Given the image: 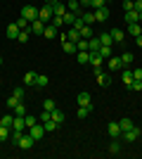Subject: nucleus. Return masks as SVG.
<instances>
[{"instance_id":"nucleus-1","label":"nucleus","mask_w":142,"mask_h":159,"mask_svg":"<svg viewBox=\"0 0 142 159\" xmlns=\"http://www.w3.org/2000/svg\"><path fill=\"white\" fill-rule=\"evenodd\" d=\"M38 10H41V7H36V5H24V7H21V17L31 24V21L38 19Z\"/></svg>"},{"instance_id":"nucleus-2","label":"nucleus","mask_w":142,"mask_h":159,"mask_svg":"<svg viewBox=\"0 0 142 159\" xmlns=\"http://www.w3.org/2000/svg\"><path fill=\"white\" fill-rule=\"evenodd\" d=\"M95 69V76H97V83H100L102 88H107V86H111V76H109V74H104L100 69V66H93Z\"/></svg>"},{"instance_id":"nucleus-3","label":"nucleus","mask_w":142,"mask_h":159,"mask_svg":"<svg viewBox=\"0 0 142 159\" xmlns=\"http://www.w3.org/2000/svg\"><path fill=\"white\" fill-rule=\"evenodd\" d=\"M45 21H41V19H36V21H31V24H28V33H31V36H43V31H45Z\"/></svg>"},{"instance_id":"nucleus-4","label":"nucleus","mask_w":142,"mask_h":159,"mask_svg":"<svg viewBox=\"0 0 142 159\" xmlns=\"http://www.w3.org/2000/svg\"><path fill=\"white\" fill-rule=\"evenodd\" d=\"M28 133H31V138H33V140H41L43 135H45V126L38 121V124H33V126L28 128Z\"/></svg>"},{"instance_id":"nucleus-5","label":"nucleus","mask_w":142,"mask_h":159,"mask_svg":"<svg viewBox=\"0 0 142 159\" xmlns=\"http://www.w3.org/2000/svg\"><path fill=\"white\" fill-rule=\"evenodd\" d=\"M93 12H95V21H107L109 19V7L107 5L97 7V10H93Z\"/></svg>"},{"instance_id":"nucleus-6","label":"nucleus","mask_w":142,"mask_h":159,"mask_svg":"<svg viewBox=\"0 0 142 159\" xmlns=\"http://www.w3.org/2000/svg\"><path fill=\"white\" fill-rule=\"evenodd\" d=\"M38 19H41V21H45V24H47V21L52 19V7H50V5H43L41 10H38Z\"/></svg>"},{"instance_id":"nucleus-7","label":"nucleus","mask_w":142,"mask_h":159,"mask_svg":"<svg viewBox=\"0 0 142 159\" xmlns=\"http://www.w3.org/2000/svg\"><path fill=\"white\" fill-rule=\"evenodd\" d=\"M33 143H36V140L31 138V133H24V135H21V140L17 143V145H19L21 150H31V147H33Z\"/></svg>"},{"instance_id":"nucleus-8","label":"nucleus","mask_w":142,"mask_h":159,"mask_svg":"<svg viewBox=\"0 0 142 159\" xmlns=\"http://www.w3.org/2000/svg\"><path fill=\"white\" fill-rule=\"evenodd\" d=\"M121 135H123V140H126V143H135V140L140 138V128H135V126H133L130 131L121 133Z\"/></svg>"},{"instance_id":"nucleus-9","label":"nucleus","mask_w":142,"mask_h":159,"mask_svg":"<svg viewBox=\"0 0 142 159\" xmlns=\"http://www.w3.org/2000/svg\"><path fill=\"white\" fill-rule=\"evenodd\" d=\"M67 10H69L67 2H54V5H52V14H54V17H64Z\"/></svg>"},{"instance_id":"nucleus-10","label":"nucleus","mask_w":142,"mask_h":159,"mask_svg":"<svg viewBox=\"0 0 142 159\" xmlns=\"http://www.w3.org/2000/svg\"><path fill=\"white\" fill-rule=\"evenodd\" d=\"M76 60H78V64H90V50H78Z\"/></svg>"},{"instance_id":"nucleus-11","label":"nucleus","mask_w":142,"mask_h":159,"mask_svg":"<svg viewBox=\"0 0 142 159\" xmlns=\"http://www.w3.org/2000/svg\"><path fill=\"white\" fill-rule=\"evenodd\" d=\"M121 81H123V86H128L130 88V83H133V71H130V69H121Z\"/></svg>"},{"instance_id":"nucleus-12","label":"nucleus","mask_w":142,"mask_h":159,"mask_svg":"<svg viewBox=\"0 0 142 159\" xmlns=\"http://www.w3.org/2000/svg\"><path fill=\"white\" fill-rule=\"evenodd\" d=\"M109 69H111V71H121L123 69L121 57H109Z\"/></svg>"},{"instance_id":"nucleus-13","label":"nucleus","mask_w":142,"mask_h":159,"mask_svg":"<svg viewBox=\"0 0 142 159\" xmlns=\"http://www.w3.org/2000/svg\"><path fill=\"white\" fill-rule=\"evenodd\" d=\"M12 131H26V121H24V116H14Z\"/></svg>"},{"instance_id":"nucleus-14","label":"nucleus","mask_w":142,"mask_h":159,"mask_svg":"<svg viewBox=\"0 0 142 159\" xmlns=\"http://www.w3.org/2000/svg\"><path fill=\"white\" fill-rule=\"evenodd\" d=\"M19 33H21V29L17 26V24H10V26H7V38L17 40V38H19Z\"/></svg>"},{"instance_id":"nucleus-15","label":"nucleus","mask_w":142,"mask_h":159,"mask_svg":"<svg viewBox=\"0 0 142 159\" xmlns=\"http://www.w3.org/2000/svg\"><path fill=\"white\" fill-rule=\"evenodd\" d=\"M109 36H111V40H114V43H123V40H126V33H123L121 29H111V33H109Z\"/></svg>"},{"instance_id":"nucleus-16","label":"nucleus","mask_w":142,"mask_h":159,"mask_svg":"<svg viewBox=\"0 0 142 159\" xmlns=\"http://www.w3.org/2000/svg\"><path fill=\"white\" fill-rule=\"evenodd\" d=\"M36 76H38L36 71H26L24 79H21V83H24V86H36Z\"/></svg>"},{"instance_id":"nucleus-17","label":"nucleus","mask_w":142,"mask_h":159,"mask_svg":"<svg viewBox=\"0 0 142 159\" xmlns=\"http://www.w3.org/2000/svg\"><path fill=\"white\" fill-rule=\"evenodd\" d=\"M81 19H83V24L93 26V21H95V12H93V10H85V12H81Z\"/></svg>"},{"instance_id":"nucleus-18","label":"nucleus","mask_w":142,"mask_h":159,"mask_svg":"<svg viewBox=\"0 0 142 159\" xmlns=\"http://www.w3.org/2000/svg\"><path fill=\"white\" fill-rule=\"evenodd\" d=\"M121 135V126H118V121H111L109 124V138H118Z\"/></svg>"},{"instance_id":"nucleus-19","label":"nucleus","mask_w":142,"mask_h":159,"mask_svg":"<svg viewBox=\"0 0 142 159\" xmlns=\"http://www.w3.org/2000/svg\"><path fill=\"white\" fill-rule=\"evenodd\" d=\"M78 107H93V102H90V93H78Z\"/></svg>"},{"instance_id":"nucleus-20","label":"nucleus","mask_w":142,"mask_h":159,"mask_svg":"<svg viewBox=\"0 0 142 159\" xmlns=\"http://www.w3.org/2000/svg\"><path fill=\"white\" fill-rule=\"evenodd\" d=\"M43 36H45V38H57V36H59V29L50 24V26H45V31H43Z\"/></svg>"},{"instance_id":"nucleus-21","label":"nucleus","mask_w":142,"mask_h":159,"mask_svg":"<svg viewBox=\"0 0 142 159\" xmlns=\"http://www.w3.org/2000/svg\"><path fill=\"white\" fill-rule=\"evenodd\" d=\"M140 33H142L140 21H133V24H128V36H140Z\"/></svg>"},{"instance_id":"nucleus-22","label":"nucleus","mask_w":142,"mask_h":159,"mask_svg":"<svg viewBox=\"0 0 142 159\" xmlns=\"http://www.w3.org/2000/svg\"><path fill=\"white\" fill-rule=\"evenodd\" d=\"M67 7H69V12H74V14H81V2H78V0H69L67 2Z\"/></svg>"},{"instance_id":"nucleus-23","label":"nucleus","mask_w":142,"mask_h":159,"mask_svg":"<svg viewBox=\"0 0 142 159\" xmlns=\"http://www.w3.org/2000/svg\"><path fill=\"white\" fill-rule=\"evenodd\" d=\"M62 48H64V52H69V55L78 52V50H76V43H71V40H62Z\"/></svg>"},{"instance_id":"nucleus-24","label":"nucleus","mask_w":142,"mask_h":159,"mask_svg":"<svg viewBox=\"0 0 142 159\" xmlns=\"http://www.w3.org/2000/svg\"><path fill=\"white\" fill-rule=\"evenodd\" d=\"M118 126H121V133H126V131H130V128L135 126V124H133V121H130L128 116H123V119L118 121Z\"/></svg>"},{"instance_id":"nucleus-25","label":"nucleus","mask_w":142,"mask_h":159,"mask_svg":"<svg viewBox=\"0 0 142 159\" xmlns=\"http://www.w3.org/2000/svg\"><path fill=\"white\" fill-rule=\"evenodd\" d=\"M100 45H102L100 38H95V36H93V38H88V50H90V52H97V50H100Z\"/></svg>"},{"instance_id":"nucleus-26","label":"nucleus","mask_w":142,"mask_h":159,"mask_svg":"<svg viewBox=\"0 0 142 159\" xmlns=\"http://www.w3.org/2000/svg\"><path fill=\"white\" fill-rule=\"evenodd\" d=\"M10 133H12V128H10V126H2V124H0V143L10 140Z\"/></svg>"},{"instance_id":"nucleus-27","label":"nucleus","mask_w":142,"mask_h":159,"mask_svg":"<svg viewBox=\"0 0 142 159\" xmlns=\"http://www.w3.org/2000/svg\"><path fill=\"white\" fill-rule=\"evenodd\" d=\"M126 21H128V24H133V21H140V12H137V10H130V12H126Z\"/></svg>"},{"instance_id":"nucleus-28","label":"nucleus","mask_w":142,"mask_h":159,"mask_svg":"<svg viewBox=\"0 0 142 159\" xmlns=\"http://www.w3.org/2000/svg\"><path fill=\"white\" fill-rule=\"evenodd\" d=\"M121 62H123V66H130L133 62H135V55H133V52H123L121 55Z\"/></svg>"},{"instance_id":"nucleus-29","label":"nucleus","mask_w":142,"mask_h":159,"mask_svg":"<svg viewBox=\"0 0 142 159\" xmlns=\"http://www.w3.org/2000/svg\"><path fill=\"white\" fill-rule=\"evenodd\" d=\"M43 126H45V133H54L57 128H59V124H57V121H52V119H47Z\"/></svg>"},{"instance_id":"nucleus-30","label":"nucleus","mask_w":142,"mask_h":159,"mask_svg":"<svg viewBox=\"0 0 142 159\" xmlns=\"http://www.w3.org/2000/svg\"><path fill=\"white\" fill-rule=\"evenodd\" d=\"M102 60H104V57H102L100 52H90V64L93 66H102Z\"/></svg>"},{"instance_id":"nucleus-31","label":"nucleus","mask_w":142,"mask_h":159,"mask_svg":"<svg viewBox=\"0 0 142 159\" xmlns=\"http://www.w3.org/2000/svg\"><path fill=\"white\" fill-rule=\"evenodd\" d=\"M76 17H78V14H74V12H69V10H67V14H64V17H62V19H64V24H69V26H74V21H76Z\"/></svg>"},{"instance_id":"nucleus-32","label":"nucleus","mask_w":142,"mask_h":159,"mask_svg":"<svg viewBox=\"0 0 142 159\" xmlns=\"http://www.w3.org/2000/svg\"><path fill=\"white\" fill-rule=\"evenodd\" d=\"M67 38L71 40V43H76V40L81 38V33H78V29H74V26H71V29H69V33H67Z\"/></svg>"},{"instance_id":"nucleus-33","label":"nucleus","mask_w":142,"mask_h":159,"mask_svg":"<svg viewBox=\"0 0 142 159\" xmlns=\"http://www.w3.org/2000/svg\"><path fill=\"white\" fill-rule=\"evenodd\" d=\"M52 121H57V124H64V112H59V109H52Z\"/></svg>"},{"instance_id":"nucleus-34","label":"nucleus","mask_w":142,"mask_h":159,"mask_svg":"<svg viewBox=\"0 0 142 159\" xmlns=\"http://www.w3.org/2000/svg\"><path fill=\"white\" fill-rule=\"evenodd\" d=\"M14 116H26V105L24 102H19V105L14 107Z\"/></svg>"},{"instance_id":"nucleus-35","label":"nucleus","mask_w":142,"mask_h":159,"mask_svg":"<svg viewBox=\"0 0 142 159\" xmlns=\"http://www.w3.org/2000/svg\"><path fill=\"white\" fill-rule=\"evenodd\" d=\"M47 83H50V79H47V76H41V74L36 76V86H38V88H45Z\"/></svg>"},{"instance_id":"nucleus-36","label":"nucleus","mask_w":142,"mask_h":159,"mask_svg":"<svg viewBox=\"0 0 142 159\" xmlns=\"http://www.w3.org/2000/svg\"><path fill=\"white\" fill-rule=\"evenodd\" d=\"M78 33H81V38H93V29H90L88 24H85V26H81V31H78Z\"/></svg>"},{"instance_id":"nucleus-37","label":"nucleus","mask_w":142,"mask_h":159,"mask_svg":"<svg viewBox=\"0 0 142 159\" xmlns=\"http://www.w3.org/2000/svg\"><path fill=\"white\" fill-rule=\"evenodd\" d=\"M90 109H93V107H78V112H76V116H78V119H85V116L90 114Z\"/></svg>"},{"instance_id":"nucleus-38","label":"nucleus","mask_w":142,"mask_h":159,"mask_svg":"<svg viewBox=\"0 0 142 159\" xmlns=\"http://www.w3.org/2000/svg\"><path fill=\"white\" fill-rule=\"evenodd\" d=\"M19 102H21V100L17 98V95H10V98H7V107H10V109H14V107L19 105Z\"/></svg>"},{"instance_id":"nucleus-39","label":"nucleus","mask_w":142,"mask_h":159,"mask_svg":"<svg viewBox=\"0 0 142 159\" xmlns=\"http://www.w3.org/2000/svg\"><path fill=\"white\" fill-rule=\"evenodd\" d=\"M43 109H47V112H52V109H57V105H54L52 98H47L45 102H43Z\"/></svg>"},{"instance_id":"nucleus-40","label":"nucleus","mask_w":142,"mask_h":159,"mask_svg":"<svg viewBox=\"0 0 142 159\" xmlns=\"http://www.w3.org/2000/svg\"><path fill=\"white\" fill-rule=\"evenodd\" d=\"M24 121H26V128H31L33 124H38V116H33V114H26V116H24Z\"/></svg>"},{"instance_id":"nucleus-41","label":"nucleus","mask_w":142,"mask_h":159,"mask_svg":"<svg viewBox=\"0 0 142 159\" xmlns=\"http://www.w3.org/2000/svg\"><path fill=\"white\" fill-rule=\"evenodd\" d=\"M97 52L102 55V57H111V45H100V50Z\"/></svg>"},{"instance_id":"nucleus-42","label":"nucleus","mask_w":142,"mask_h":159,"mask_svg":"<svg viewBox=\"0 0 142 159\" xmlns=\"http://www.w3.org/2000/svg\"><path fill=\"white\" fill-rule=\"evenodd\" d=\"M97 38H100V43H102V45H111V43H114L109 33H102V36H97Z\"/></svg>"},{"instance_id":"nucleus-43","label":"nucleus","mask_w":142,"mask_h":159,"mask_svg":"<svg viewBox=\"0 0 142 159\" xmlns=\"http://www.w3.org/2000/svg\"><path fill=\"white\" fill-rule=\"evenodd\" d=\"M76 50H88V38H78L76 40Z\"/></svg>"},{"instance_id":"nucleus-44","label":"nucleus","mask_w":142,"mask_h":159,"mask_svg":"<svg viewBox=\"0 0 142 159\" xmlns=\"http://www.w3.org/2000/svg\"><path fill=\"white\" fill-rule=\"evenodd\" d=\"M118 152H121V143H116V140H114V143L109 145V154H118Z\"/></svg>"},{"instance_id":"nucleus-45","label":"nucleus","mask_w":142,"mask_h":159,"mask_svg":"<svg viewBox=\"0 0 142 159\" xmlns=\"http://www.w3.org/2000/svg\"><path fill=\"white\" fill-rule=\"evenodd\" d=\"M21 135H24V131H12V135H10V140H12L14 145H17V143H19V140H21Z\"/></svg>"},{"instance_id":"nucleus-46","label":"nucleus","mask_w":142,"mask_h":159,"mask_svg":"<svg viewBox=\"0 0 142 159\" xmlns=\"http://www.w3.org/2000/svg\"><path fill=\"white\" fill-rule=\"evenodd\" d=\"M14 24H17V26H19V29H21V31H26V29H28V21H26V19H24V17H19V19L14 21Z\"/></svg>"},{"instance_id":"nucleus-47","label":"nucleus","mask_w":142,"mask_h":159,"mask_svg":"<svg viewBox=\"0 0 142 159\" xmlns=\"http://www.w3.org/2000/svg\"><path fill=\"white\" fill-rule=\"evenodd\" d=\"M12 121H14V116H0V124H2V126L12 128Z\"/></svg>"},{"instance_id":"nucleus-48","label":"nucleus","mask_w":142,"mask_h":159,"mask_svg":"<svg viewBox=\"0 0 142 159\" xmlns=\"http://www.w3.org/2000/svg\"><path fill=\"white\" fill-rule=\"evenodd\" d=\"M28 38H31V33H28V29H26V31H21V33H19V38H17V40H19V43H26Z\"/></svg>"},{"instance_id":"nucleus-49","label":"nucleus","mask_w":142,"mask_h":159,"mask_svg":"<svg viewBox=\"0 0 142 159\" xmlns=\"http://www.w3.org/2000/svg\"><path fill=\"white\" fill-rule=\"evenodd\" d=\"M102 5H107L104 0H90V10H97V7H102Z\"/></svg>"},{"instance_id":"nucleus-50","label":"nucleus","mask_w":142,"mask_h":159,"mask_svg":"<svg viewBox=\"0 0 142 159\" xmlns=\"http://www.w3.org/2000/svg\"><path fill=\"white\" fill-rule=\"evenodd\" d=\"M50 21H52V26H57V29L64 24V19H62V17H54V14H52V19H50Z\"/></svg>"},{"instance_id":"nucleus-51","label":"nucleus","mask_w":142,"mask_h":159,"mask_svg":"<svg viewBox=\"0 0 142 159\" xmlns=\"http://www.w3.org/2000/svg\"><path fill=\"white\" fill-rule=\"evenodd\" d=\"M12 95H17L19 100H24V86H19V88H14V93Z\"/></svg>"},{"instance_id":"nucleus-52","label":"nucleus","mask_w":142,"mask_h":159,"mask_svg":"<svg viewBox=\"0 0 142 159\" xmlns=\"http://www.w3.org/2000/svg\"><path fill=\"white\" fill-rule=\"evenodd\" d=\"M133 79L142 81V66H137V69H133Z\"/></svg>"},{"instance_id":"nucleus-53","label":"nucleus","mask_w":142,"mask_h":159,"mask_svg":"<svg viewBox=\"0 0 142 159\" xmlns=\"http://www.w3.org/2000/svg\"><path fill=\"white\" fill-rule=\"evenodd\" d=\"M130 88H133V90H142V81H133V83H130Z\"/></svg>"},{"instance_id":"nucleus-54","label":"nucleus","mask_w":142,"mask_h":159,"mask_svg":"<svg viewBox=\"0 0 142 159\" xmlns=\"http://www.w3.org/2000/svg\"><path fill=\"white\" fill-rule=\"evenodd\" d=\"M123 10L130 12V10H133V0H123Z\"/></svg>"},{"instance_id":"nucleus-55","label":"nucleus","mask_w":142,"mask_h":159,"mask_svg":"<svg viewBox=\"0 0 142 159\" xmlns=\"http://www.w3.org/2000/svg\"><path fill=\"white\" fill-rule=\"evenodd\" d=\"M133 10H137V12H142V0H133Z\"/></svg>"},{"instance_id":"nucleus-56","label":"nucleus","mask_w":142,"mask_h":159,"mask_svg":"<svg viewBox=\"0 0 142 159\" xmlns=\"http://www.w3.org/2000/svg\"><path fill=\"white\" fill-rule=\"evenodd\" d=\"M81 2V7H85V10H90V0H78Z\"/></svg>"},{"instance_id":"nucleus-57","label":"nucleus","mask_w":142,"mask_h":159,"mask_svg":"<svg viewBox=\"0 0 142 159\" xmlns=\"http://www.w3.org/2000/svg\"><path fill=\"white\" fill-rule=\"evenodd\" d=\"M135 43H137V45L142 48V33H140V36H135Z\"/></svg>"},{"instance_id":"nucleus-58","label":"nucleus","mask_w":142,"mask_h":159,"mask_svg":"<svg viewBox=\"0 0 142 159\" xmlns=\"http://www.w3.org/2000/svg\"><path fill=\"white\" fill-rule=\"evenodd\" d=\"M54 2H59V0H45V5H50V7H52Z\"/></svg>"},{"instance_id":"nucleus-59","label":"nucleus","mask_w":142,"mask_h":159,"mask_svg":"<svg viewBox=\"0 0 142 159\" xmlns=\"http://www.w3.org/2000/svg\"><path fill=\"white\" fill-rule=\"evenodd\" d=\"M140 24H142V12H140Z\"/></svg>"},{"instance_id":"nucleus-60","label":"nucleus","mask_w":142,"mask_h":159,"mask_svg":"<svg viewBox=\"0 0 142 159\" xmlns=\"http://www.w3.org/2000/svg\"><path fill=\"white\" fill-rule=\"evenodd\" d=\"M59 2H69V0H59Z\"/></svg>"},{"instance_id":"nucleus-61","label":"nucleus","mask_w":142,"mask_h":159,"mask_svg":"<svg viewBox=\"0 0 142 159\" xmlns=\"http://www.w3.org/2000/svg\"><path fill=\"white\" fill-rule=\"evenodd\" d=\"M0 64H2V57H0Z\"/></svg>"},{"instance_id":"nucleus-62","label":"nucleus","mask_w":142,"mask_h":159,"mask_svg":"<svg viewBox=\"0 0 142 159\" xmlns=\"http://www.w3.org/2000/svg\"><path fill=\"white\" fill-rule=\"evenodd\" d=\"M104 2H111V0H104Z\"/></svg>"}]
</instances>
